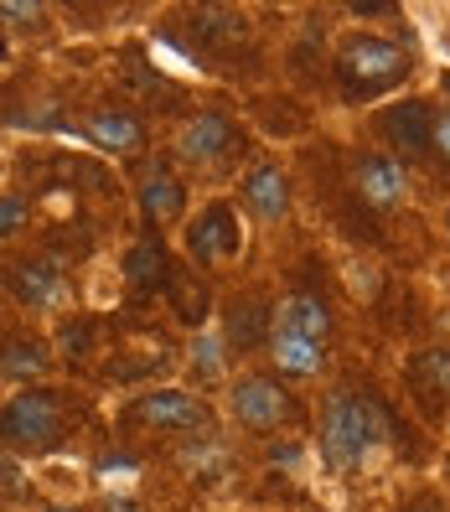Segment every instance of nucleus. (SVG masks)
Listing matches in <instances>:
<instances>
[{
	"label": "nucleus",
	"mask_w": 450,
	"mask_h": 512,
	"mask_svg": "<svg viewBox=\"0 0 450 512\" xmlns=\"http://www.w3.org/2000/svg\"><path fill=\"white\" fill-rule=\"evenodd\" d=\"M388 419H383V404L368 399V394H352V388H342V394L326 399V425H321V445H326V461H332L337 471H352L357 456L383 440Z\"/></svg>",
	"instance_id": "f257e3e1"
},
{
	"label": "nucleus",
	"mask_w": 450,
	"mask_h": 512,
	"mask_svg": "<svg viewBox=\"0 0 450 512\" xmlns=\"http://www.w3.org/2000/svg\"><path fill=\"white\" fill-rule=\"evenodd\" d=\"M337 68H342L347 94H357V99L368 94L373 99V94H383L388 83H399L409 73V52L399 42H383V37H357V42L342 47Z\"/></svg>",
	"instance_id": "f03ea898"
},
{
	"label": "nucleus",
	"mask_w": 450,
	"mask_h": 512,
	"mask_svg": "<svg viewBox=\"0 0 450 512\" xmlns=\"http://www.w3.org/2000/svg\"><path fill=\"white\" fill-rule=\"evenodd\" d=\"M57 430H63V414H57V399L47 388H26L0 414V440L11 445H52Z\"/></svg>",
	"instance_id": "7ed1b4c3"
},
{
	"label": "nucleus",
	"mask_w": 450,
	"mask_h": 512,
	"mask_svg": "<svg viewBox=\"0 0 450 512\" xmlns=\"http://www.w3.org/2000/svg\"><path fill=\"white\" fill-rule=\"evenodd\" d=\"M290 394L275 383V378H244L233 388V414L244 419L249 430H275V425H285L290 419Z\"/></svg>",
	"instance_id": "20e7f679"
},
{
	"label": "nucleus",
	"mask_w": 450,
	"mask_h": 512,
	"mask_svg": "<svg viewBox=\"0 0 450 512\" xmlns=\"http://www.w3.org/2000/svg\"><path fill=\"white\" fill-rule=\"evenodd\" d=\"M135 419H145V425H166V430H202L207 425V404L166 388V394H145L135 404Z\"/></svg>",
	"instance_id": "39448f33"
},
{
	"label": "nucleus",
	"mask_w": 450,
	"mask_h": 512,
	"mask_svg": "<svg viewBox=\"0 0 450 512\" xmlns=\"http://www.w3.org/2000/svg\"><path fill=\"white\" fill-rule=\"evenodd\" d=\"M383 135H388V145H399V150H409V156H419V150L430 145V135H435L430 104H419V99L394 104V109L383 114Z\"/></svg>",
	"instance_id": "423d86ee"
},
{
	"label": "nucleus",
	"mask_w": 450,
	"mask_h": 512,
	"mask_svg": "<svg viewBox=\"0 0 450 512\" xmlns=\"http://www.w3.org/2000/svg\"><path fill=\"white\" fill-rule=\"evenodd\" d=\"M187 249H192V259H218V254H233L238 249V233H233V213L223 202H213L207 213L192 223V233H187Z\"/></svg>",
	"instance_id": "0eeeda50"
},
{
	"label": "nucleus",
	"mask_w": 450,
	"mask_h": 512,
	"mask_svg": "<svg viewBox=\"0 0 450 512\" xmlns=\"http://www.w3.org/2000/svg\"><path fill=\"white\" fill-rule=\"evenodd\" d=\"M88 140L104 145V150H119V156H135V150L145 145V130L135 114H119V109H99L94 119H88Z\"/></svg>",
	"instance_id": "6e6552de"
},
{
	"label": "nucleus",
	"mask_w": 450,
	"mask_h": 512,
	"mask_svg": "<svg viewBox=\"0 0 450 512\" xmlns=\"http://www.w3.org/2000/svg\"><path fill=\"white\" fill-rule=\"evenodd\" d=\"M228 145H233V125H228V119L223 114H202V119H192L187 135H182V156L187 161H218Z\"/></svg>",
	"instance_id": "1a4fd4ad"
},
{
	"label": "nucleus",
	"mask_w": 450,
	"mask_h": 512,
	"mask_svg": "<svg viewBox=\"0 0 450 512\" xmlns=\"http://www.w3.org/2000/svg\"><path fill=\"white\" fill-rule=\"evenodd\" d=\"M357 192H363L368 202L388 207L404 197V166L399 161H383V156H368L363 166H357Z\"/></svg>",
	"instance_id": "9d476101"
},
{
	"label": "nucleus",
	"mask_w": 450,
	"mask_h": 512,
	"mask_svg": "<svg viewBox=\"0 0 450 512\" xmlns=\"http://www.w3.org/2000/svg\"><path fill=\"white\" fill-rule=\"evenodd\" d=\"M130 285H135L140 295L171 285V259H166L161 238H140V244L130 249Z\"/></svg>",
	"instance_id": "9b49d317"
},
{
	"label": "nucleus",
	"mask_w": 450,
	"mask_h": 512,
	"mask_svg": "<svg viewBox=\"0 0 450 512\" xmlns=\"http://www.w3.org/2000/svg\"><path fill=\"white\" fill-rule=\"evenodd\" d=\"M140 207H145V218L150 223H171L176 213H182V182L161 166V171H150L145 176V187H140Z\"/></svg>",
	"instance_id": "f8f14e48"
},
{
	"label": "nucleus",
	"mask_w": 450,
	"mask_h": 512,
	"mask_svg": "<svg viewBox=\"0 0 450 512\" xmlns=\"http://www.w3.org/2000/svg\"><path fill=\"white\" fill-rule=\"evenodd\" d=\"M280 331H290V337H306V342H321L326 331H332V316H326L321 300L295 295V300H285V311H280Z\"/></svg>",
	"instance_id": "ddd939ff"
},
{
	"label": "nucleus",
	"mask_w": 450,
	"mask_h": 512,
	"mask_svg": "<svg viewBox=\"0 0 450 512\" xmlns=\"http://www.w3.org/2000/svg\"><path fill=\"white\" fill-rule=\"evenodd\" d=\"M57 290H63V275H57L47 259H26V264H16V295L26 300V306H52Z\"/></svg>",
	"instance_id": "4468645a"
},
{
	"label": "nucleus",
	"mask_w": 450,
	"mask_h": 512,
	"mask_svg": "<svg viewBox=\"0 0 450 512\" xmlns=\"http://www.w3.org/2000/svg\"><path fill=\"white\" fill-rule=\"evenodd\" d=\"M244 197L254 202V213H259V218H285V207H290L285 171H275V166L254 171V176H249V187H244Z\"/></svg>",
	"instance_id": "2eb2a0df"
},
{
	"label": "nucleus",
	"mask_w": 450,
	"mask_h": 512,
	"mask_svg": "<svg viewBox=\"0 0 450 512\" xmlns=\"http://www.w3.org/2000/svg\"><path fill=\"white\" fill-rule=\"evenodd\" d=\"M275 363H280L285 373H321L326 352H321V342H306V337H290V331H280V337H275Z\"/></svg>",
	"instance_id": "dca6fc26"
},
{
	"label": "nucleus",
	"mask_w": 450,
	"mask_h": 512,
	"mask_svg": "<svg viewBox=\"0 0 450 512\" xmlns=\"http://www.w3.org/2000/svg\"><path fill=\"white\" fill-rule=\"evenodd\" d=\"M264 306H254V300H238L233 316H228V342L233 347H259L264 342Z\"/></svg>",
	"instance_id": "f3484780"
},
{
	"label": "nucleus",
	"mask_w": 450,
	"mask_h": 512,
	"mask_svg": "<svg viewBox=\"0 0 450 512\" xmlns=\"http://www.w3.org/2000/svg\"><path fill=\"white\" fill-rule=\"evenodd\" d=\"M42 368H47V347L42 342H16V347H6V357H0V373H16V378L42 373Z\"/></svg>",
	"instance_id": "a211bd4d"
},
{
	"label": "nucleus",
	"mask_w": 450,
	"mask_h": 512,
	"mask_svg": "<svg viewBox=\"0 0 450 512\" xmlns=\"http://www.w3.org/2000/svg\"><path fill=\"white\" fill-rule=\"evenodd\" d=\"M197 32H207L213 42H238V37H244V16H233V11H202L197 16Z\"/></svg>",
	"instance_id": "6ab92c4d"
},
{
	"label": "nucleus",
	"mask_w": 450,
	"mask_h": 512,
	"mask_svg": "<svg viewBox=\"0 0 450 512\" xmlns=\"http://www.w3.org/2000/svg\"><path fill=\"white\" fill-rule=\"evenodd\" d=\"M414 378H425L435 394H450V352H425L414 363Z\"/></svg>",
	"instance_id": "aec40b11"
},
{
	"label": "nucleus",
	"mask_w": 450,
	"mask_h": 512,
	"mask_svg": "<svg viewBox=\"0 0 450 512\" xmlns=\"http://www.w3.org/2000/svg\"><path fill=\"white\" fill-rule=\"evenodd\" d=\"M171 295H176V311H182L187 321H197L207 311V290H197L187 275H171Z\"/></svg>",
	"instance_id": "412c9836"
},
{
	"label": "nucleus",
	"mask_w": 450,
	"mask_h": 512,
	"mask_svg": "<svg viewBox=\"0 0 450 512\" xmlns=\"http://www.w3.org/2000/svg\"><path fill=\"white\" fill-rule=\"evenodd\" d=\"M21 223H26V202L21 197H0V238L16 233Z\"/></svg>",
	"instance_id": "4be33fe9"
},
{
	"label": "nucleus",
	"mask_w": 450,
	"mask_h": 512,
	"mask_svg": "<svg viewBox=\"0 0 450 512\" xmlns=\"http://www.w3.org/2000/svg\"><path fill=\"white\" fill-rule=\"evenodd\" d=\"M192 352H197V368H202L207 378H213V373H218V342H213V337H202Z\"/></svg>",
	"instance_id": "5701e85b"
},
{
	"label": "nucleus",
	"mask_w": 450,
	"mask_h": 512,
	"mask_svg": "<svg viewBox=\"0 0 450 512\" xmlns=\"http://www.w3.org/2000/svg\"><path fill=\"white\" fill-rule=\"evenodd\" d=\"M430 145L450 161V109H440V114H435V135H430Z\"/></svg>",
	"instance_id": "b1692460"
},
{
	"label": "nucleus",
	"mask_w": 450,
	"mask_h": 512,
	"mask_svg": "<svg viewBox=\"0 0 450 512\" xmlns=\"http://www.w3.org/2000/svg\"><path fill=\"white\" fill-rule=\"evenodd\" d=\"M83 342H88L83 326H68V331H63V347H83Z\"/></svg>",
	"instance_id": "393cba45"
},
{
	"label": "nucleus",
	"mask_w": 450,
	"mask_h": 512,
	"mask_svg": "<svg viewBox=\"0 0 450 512\" xmlns=\"http://www.w3.org/2000/svg\"><path fill=\"white\" fill-rule=\"evenodd\" d=\"M414 512H440V502H435V497H425V502H419Z\"/></svg>",
	"instance_id": "a878e982"
},
{
	"label": "nucleus",
	"mask_w": 450,
	"mask_h": 512,
	"mask_svg": "<svg viewBox=\"0 0 450 512\" xmlns=\"http://www.w3.org/2000/svg\"><path fill=\"white\" fill-rule=\"evenodd\" d=\"M47 512H68V507H47Z\"/></svg>",
	"instance_id": "bb28decb"
}]
</instances>
